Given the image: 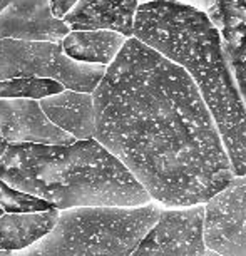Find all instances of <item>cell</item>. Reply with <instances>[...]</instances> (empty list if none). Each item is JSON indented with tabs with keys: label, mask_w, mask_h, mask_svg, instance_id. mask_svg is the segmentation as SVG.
I'll return each instance as SVG.
<instances>
[{
	"label": "cell",
	"mask_w": 246,
	"mask_h": 256,
	"mask_svg": "<svg viewBox=\"0 0 246 256\" xmlns=\"http://www.w3.org/2000/svg\"><path fill=\"white\" fill-rule=\"evenodd\" d=\"M94 138L166 208L204 204L234 174L194 80L129 37L92 92Z\"/></svg>",
	"instance_id": "6da1fadb"
},
{
	"label": "cell",
	"mask_w": 246,
	"mask_h": 256,
	"mask_svg": "<svg viewBox=\"0 0 246 256\" xmlns=\"http://www.w3.org/2000/svg\"><path fill=\"white\" fill-rule=\"evenodd\" d=\"M132 37L190 74L214 119L231 171L246 174V108L206 12L172 0L139 4Z\"/></svg>",
	"instance_id": "7a4b0ae2"
},
{
	"label": "cell",
	"mask_w": 246,
	"mask_h": 256,
	"mask_svg": "<svg viewBox=\"0 0 246 256\" xmlns=\"http://www.w3.org/2000/svg\"><path fill=\"white\" fill-rule=\"evenodd\" d=\"M0 180L59 211L152 201L136 176L96 138L72 144H8L0 158Z\"/></svg>",
	"instance_id": "3957f363"
},
{
	"label": "cell",
	"mask_w": 246,
	"mask_h": 256,
	"mask_svg": "<svg viewBox=\"0 0 246 256\" xmlns=\"http://www.w3.org/2000/svg\"><path fill=\"white\" fill-rule=\"evenodd\" d=\"M164 208L156 201L120 208H69L49 233L18 251H2L0 256H129Z\"/></svg>",
	"instance_id": "277c9868"
},
{
	"label": "cell",
	"mask_w": 246,
	"mask_h": 256,
	"mask_svg": "<svg viewBox=\"0 0 246 256\" xmlns=\"http://www.w3.org/2000/svg\"><path fill=\"white\" fill-rule=\"evenodd\" d=\"M108 66L88 64L70 59L60 42L49 40H0V80L14 77L54 79L64 89L92 94Z\"/></svg>",
	"instance_id": "5b68a950"
},
{
	"label": "cell",
	"mask_w": 246,
	"mask_h": 256,
	"mask_svg": "<svg viewBox=\"0 0 246 256\" xmlns=\"http://www.w3.org/2000/svg\"><path fill=\"white\" fill-rule=\"evenodd\" d=\"M202 238L221 256H246V174L234 176L204 202Z\"/></svg>",
	"instance_id": "8992f818"
},
{
	"label": "cell",
	"mask_w": 246,
	"mask_h": 256,
	"mask_svg": "<svg viewBox=\"0 0 246 256\" xmlns=\"http://www.w3.org/2000/svg\"><path fill=\"white\" fill-rule=\"evenodd\" d=\"M204 204L164 208L129 256H204Z\"/></svg>",
	"instance_id": "52a82bcc"
},
{
	"label": "cell",
	"mask_w": 246,
	"mask_h": 256,
	"mask_svg": "<svg viewBox=\"0 0 246 256\" xmlns=\"http://www.w3.org/2000/svg\"><path fill=\"white\" fill-rule=\"evenodd\" d=\"M0 136L8 144H72L77 139L57 128L34 99H0Z\"/></svg>",
	"instance_id": "ba28073f"
},
{
	"label": "cell",
	"mask_w": 246,
	"mask_h": 256,
	"mask_svg": "<svg viewBox=\"0 0 246 256\" xmlns=\"http://www.w3.org/2000/svg\"><path fill=\"white\" fill-rule=\"evenodd\" d=\"M69 30L52 16L49 0H0V40L60 42Z\"/></svg>",
	"instance_id": "9c48e42d"
},
{
	"label": "cell",
	"mask_w": 246,
	"mask_h": 256,
	"mask_svg": "<svg viewBox=\"0 0 246 256\" xmlns=\"http://www.w3.org/2000/svg\"><path fill=\"white\" fill-rule=\"evenodd\" d=\"M206 16L218 28L224 60L246 108V2L214 0Z\"/></svg>",
	"instance_id": "30bf717a"
},
{
	"label": "cell",
	"mask_w": 246,
	"mask_h": 256,
	"mask_svg": "<svg viewBox=\"0 0 246 256\" xmlns=\"http://www.w3.org/2000/svg\"><path fill=\"white\" fill-rule=\"evenodd\" d=\"M138 0H77L62 18L70 30H114L132 37Z\"/></svg>",
	"instance_id": "8fae6325"
},
{
	"label": "cell",
	"mask_w": 246,
	"mask_h": 256,
	"mask_svg": "<svg viewBox=\"0 0 246 256\" xmlns=\"http://www.w3.org/2000/svg\"><path fill=\"white\" fill-rule=\"evenodd\" d=\"M50 122L76 139H90L96 132L94 99L89 92L64 89L38 100Z\"/></svg>",
	"instance_id": "7c38bea8"
},
{
	"label": "cell",
	"mask_w": 246,
	"mask_h": 256,
	"mask_svg": "<svg viewBox=\"0 0 246 256\" xmlns=\"http://www.w3.org/2000/svg\"><path fill=\"white\" fill-rule=\"evenodd\" d=\"M59 210L37 212H6L0 216V250L18 251L34 244L54 228Z\"/></svg>",
	"instance_id": "4fadbf2b"
},
{
	"label": "cell",
	"mask_w": 246,
	"mask_h": 256,
	"mask_svg": "<svg viewBox=\"0 0 246 256\" xmlns=\"http://www.w3.org/2000/svg\"><path fill=\"white\" fill-rule=\"evenodd\" d=\"M128 37L114 30H69L60 40L62 49L70 59L88 64L109 66L122 49Z\"/></svg>",
	"instance_id": "5bb4252c"
},
{
	"label": "cell",
	"mask_w": 246,
	"mask_h": 256,
	"mask_svg": "<svg viewBox=\"0 0 246 256\" xmlns=\"http://www.w3.org/2000/svg\"><path fill=\"white\" fill-rule=\"evenodd\" d=\"M64 90V86L44 77H14L0 80V99H34L40 100Z\"/></svg>",
	"instance_id": "9a60e30c"
},
{
	"label": "cell",
	"mask_w": 246,
	"mask_h": 256,
	"mask_svg": "<svg viewBox=\"0 0 246 256\" xmlns=\"http://www.w3.org/2000/svg\"><path fill=\"white\" fill-rule=\"evenodd\" d=\"M0 206L6 212H37L54 208L49 201L17 190L0 180Z\"/></svg>",
	"instance_id": "2e32d148"
},
{
	"label": "cell",
	"mask_w": 246,
	"mask_h": 256,
	"mask_svg": "<svg viewBox=\"0 0 246 256\" xmlns=\"http://www.w3.org/2000/svg\"><path fill=\"white\" fill-rule=\"evenodd\" d=\"M76 4H77V0H49L52 16L56 18H60V20L67 16V12H69Z\"/></svg>",
	"instance_id": "e0dca14e"
},
{
	"label": "cell",
	"mask_w": 246,
	"mask_h": 256,
	"mask_svg": "<svg viewBox=\"0 0 246 256\" xmlns=\"http://www.w3.org/2000/svg\"><path fill=\"white\" fill-rule=\"evenodd\" d=\"M7 148H8V142H7L6 139H4L2 136H0V158H2L4 154H6Z\"/></svg>",
	"instance_id": "ac0fdd59"
},
{
	"label": "cell",
	"mask_w": 246,
	"mask_h": 256,
	"mask_svg": "<svg viewBox=\"0 0 246 256\" xmlns=\"http://www.w3.org/2000/svg\"><path fill=\"white\" fill-rule=\"evenodd\" d=\"M204 256H221V254L214 253V251H211V250H208V248H206V253H204Z\"/></svg>",
	"instance_id": "d6986e66"
},
{
	"label": "cell",
	"mask_w": 246,
	"mask_h": 256,
	"mask_svg": "<svg viewBox=\"0 0 246 256\" xmlns=\"http://www.w3.org/2000/svg\"><path fill=\"white\" fill-rule=\"evenodd\" d=\"M4 214H6V211H4V208L0 206V216H4Z\"/></svg>",
	"instance_id": "ffe728a7"
},
{
	"label": "cell",
	"mask_w": 246,
	"mask_h": 256,
	"mask_svg": "<svg viewBox=\"0 0 246 256\" xmlns=\"http://www.w3.org/2000/svg\"><path fill=\"white\" fill-rule=\"evenodd\" d=\"M244 2H246V0H244Z\"/></svg>",
	"instance_id": "44dd1931"
}]
</instances>
